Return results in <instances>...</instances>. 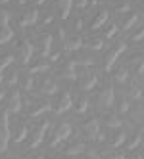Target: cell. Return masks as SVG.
Masks as SVG:
<instances>
[{"instance_id": "obj_1", "label": "cell", "mask_w": 144, "mask_h": 159, "mask_svg": "<svg viewBox=\"0 0 144 159\" xmlns=\"http://www.w3.org/2000/svg\"><path fill=\"white\" fill-rule=\"evenodd\" d=\"M10 111L4 109L0 113V153H4L8 150V144H10Z\"/></svg>"}, {"instance_id": "obj_2", "label": "cell", "mask_w": 144, "mask_h": 159, "mask_svg": "<svg viewBox=\"0 0 144 159\" xmlns=\"http://www.w3.org/2000/svg\"><path fill=\"white\" fill-rule=\"evenodd\" d=\"M125 50H127V44H125V42H117L115 46L106 54V60H104V71H112L114 67H115V63H117V60H119V56L123 54Z\"/></svg>"}, {"instance_id": "obj_3", "label": "cell", "mask_w": 144, "mask_h": 159, "mask_svg": "<svg viewBox=\"0 0 144 159\" xmlns=\"http://www.w3.org/2000/svg\"><path fill=\"white\" fill-rule=\"evenodd\" d=\"M115 104V90H114V84H108L100 94H98V107L108 111L109 107H114Z\"/></svg>"}, {"instance_id": "obj_4", "label": "cell", "mask_w": 144, "mask_h": 159, "mask_svg": "<svg viewBox=\"0 0 144 159\" xmlns=\"http://www.w3.org/2000/svg\"><path fill=\"white\" fill-rule=\"evenodd\" d=\"M71 132H73V129H71V123H69V121H63V123H60L58 127H56V130H54V136H52V142H50V146H52V148H54V146H58L62 140L69 138V136H71Z\"/></svg>"}, {"instance_id": "obj_5", "label": "cell", "mask_w": 144, "mask_h": 159, "mask_svg": "<svg viewBox=\"0 0 144 159\" xmlns=\"http://www.w3.org/2000/svg\"><path fill=\"white\" fill-rule=\"evenodd\" d=\"M48 129H50V123H48V121H44L40 127H37V129H35V132H33L31 140H29V150H35V148H39V146L44 142Z\"/></svg>"}, {"instance_id": "obj_6", "label": "cell", "mask_w": 144, "mask_h": 159, "mask_svg": "<svg viewBox=\"0 0 144 159\" xmlns=\"http://www.w3.org/2000/svg\"><path fill=\"white\" fill-rule=\"evenodd\" d=\"M81 130H83V134L86 136V140H92L94 142V138H96V134L100 132V119H91V121H85L83 125H81Z\"/></svg>"}, {"instance_id": "obj_7", "label": "cell", "mask_w": 144, "mask_h": 159, "mask_svg": "<svg viewBox=\"0 0 144 159\" xmlns=\"http://www.w3.org/2000/svg\"><path fill=\"white\" fill-rule=\"evenodd\" d=\"M73 107V96L71 92H62L60 96V102L56 104V107H54V111H56V115H62V113L69 111Z\"/></svg>"}, {"instance_id": "obj_8", "label": "cell", "mask_w": 144, "mask_h": 159, "mask_svg": "<svg viewBox=\"0 0 144 159\" xmlns=\"http://www.w3.org/2000/svg\"><path fill=\"white\" fill-rule=\"evenodd\" d=\"M83 44H85V40L81 37V33H77V35H69L67 39L63 40V50L65 52H75V50L83 48Z\"/></svg>"}, {"instance_id": "obj_9", "label": "cell", "mask_w": 144, "mask_h": 159, "mask_svg": "<svg viewBox=\"0 0 144 159\" xmlns=\"http://www.w3.org/2000/svg\"><path fill=\"white\" fill-rule=\"evenodd\" d=\"M58 73H60V77H63V79H71V81H75L77 77V63L73 61V60H69V61H65V63H62V67L58 69Z\"/></svg>"}, {"instance_id": "obj_10", "label": "cell", "mask_w": 144, "mask_h": 159, "mask_svg": "<svg viewBox=\"0 0 144 159\" xmlns=\"http://www.w3.org/2000/svg\"><path fill=\"white\" fill-rule=\"evenodd\" d=\"M33 52H35V46L29 42V40H23L19 46V61L23 65H29L31 60H33Z\"/></svg>"}, {"instance_id": "obj_11", "label": "cell", "mask_w": 144, "mask_h": 159, "mask_svg": "<svg viewBox=\"0 0 144 159\" xmlns=\"http://www.w3.org/2000/svg\"><path fill=\"white\" fill-rule=\"evenodd\" d=\"M39 90H40V94H44V96H54V94L58 92V84H56V81H54V79L44 77L42 83L39 84Z\"/></svg>"}, {"instance_id": "obj_12", "label": "cell", "mask_w": 144, "mask_h": 159, "mask_svg": "<svg viewBox=\"0 0 144 159\" xmlns=\"http://www.w3.org/2000/svg\"><path fill=\"white\" fill-rule=\"evenodd\" d=\"M104 125L108 129L119 130L121 125H123V121H121V117L117 115V111H108V113H104Z\"/></svg>"}, {"instance_id": "obj_13", "label": "cell", "mask_w": 144, "mask_h": 159, "mask_svg": "<svg viewBox=\"0 0 144 159\" xmlns=\"http://www.w3.org/2000/svg\"><path fill=\"white\" fill-rule=\"evenodd\" d=\"M39 19H40L39 10H37V8H33V10H29L27 14H23V17L19 19V27H29V25H35Z\"/></svg>"}, {"instance_id": "obj_14", "label": "cell", "mask_w": 144, "mask_h": 159, "mask_svg": "<svg viewBox=\"0 0 144 159\" xmlns=\"http://www.w3.org/2000/svg\"><path fill=\"white\" fill-rule=\"evenodd\" d=\"M21 107H23L21 94L17 92V90H12V94H10V104H8V111H10V113H19Z\"/></svg>"}, {"instance_id": "obj_15", "label": "cell", "mask_w": 144, "mask_h": 159, "mask_svg": "<svg viewBox=\"0 0 144 159\" xmlns=\"http://www.w3.org/2000/svg\"><path fill=\"white\" fill-rule=\"evenodd\" d=\"M96 83H98V75H96V73H88L83 81H79L81 92H91V90L96 86Z\"/></svg>"}, {"instance_id": "obj_16", "label": "cell", "mask_w": 144, "mask_h": 159, "mask_svg": "<svg viewBox=\"0 0 144 159\" xmlns=\"http://www.w3.org/2000/svg\"><path fill=\"white\" fill-rule=\"evenodd\" d=\"M86 152V144L85 142H75L71 146H67L63 150V155H67V157H75V155H81Z\"/></svg>"}, {"instance_id": "obj_17", "label": "cell", "mask_w": 144, "mask_h": 159, "mask_svg": "<svg viewBox=\"0 0 144 159\" xmlns=\"http://www.w3.org/2000/svg\"><path fill=\"white\" fill-rule=\"evenodd\" d=\"M129 61H131V67H132V73L135 75H144V52L132 56Z\"/></svg>"}, {"instance_id": "obj_18", "label": "cell", "mask_w": 144, "mask_h": 159, "mask_svg": "<svg viewBox=\"0 0 144 159\" xmlns=\"http://www.w3.org/2000/svg\"><path fill=\"white\" fill-rule=\"evenodd\" d=\"M108 19H109V12H108V10H102V12H98L96 17H94V21L91 23V31H98L100 27H104V25L108 23Z\"/></svg>"}, {"instance_id": "obj_19", "label": "cell", "mask_w": 144, "mask_h": 159, "mask_svg": "<svg viewBox=\"0 0 144 159\" xmlns=\"http://www.w3.org/2000/svg\"><path fill=\"white\" fill-rule=\"evenodd\" d=\"M119 17H123V23L119 25V31H131L132 27H135L138 23V16L137 14H125V16H119Z\"/></svg>"}, {"instance_id": "obj_20", "label": "cell", "mask_w": 144, "mask_h": 159, "mask_svg": "<svg viewBox=\"0 0 144 159\" xmlns=\"http://www.w3.org/2000/svg\"><path fill=\"white\" fill-rule=\"evenodd\" d=\"M73 109L75 113H79V115H83V113H86L88 109H91V100H88V96H79V100L73 102Z\"/></svg>"}, {"instance_id": "obj_21", "label": "cell", "mask_w": 144, "mask_h": 159, "mask_svg": "<svg viewBox=\"0 0 144 159\" xmlns=\"http://www.w3.org/2000/svg\"><path fill=\"white\" fill-rule=\"evenodd\" d=\"M127 142V130H123V129H119V132H115L114 136H112V140H108V146L112 148V150H115V148H119V146H123Z\"/></svg>"}, {"instance_id": "obj_22", "label": "cell", "mask_w": 144, "mask_h": 159, "mask_svg": "<svg viewBox=\"0 0 144 159\" xmlns=\"http://www.w3.org/2000/svg\"><path fill=\"white\" fill-rule=\"evenodd\" d=\"M75 4V0H60L58 2V8H60V19H69V14H71V8Z\"/></svg>"}, {"instance_id": "obj_23", "label": "cell", "mask_w": 144, "mask_h": 159, "mask_svg": "<svg viewBox=\"0 0 144 159\" xmlns=\"http://www.w3.org/2000/svg\"><path fill=\"white\" fill-rule=\"evenodd\" d=\"M52 42H54L52 35H42L40 37V56L42 58H48V54L52 50Z\"/></svg>"}, {"instance_id": "obj_24", "label": "cell", "mask_w": 144, "mask_h": 159, "mask_svg": "<svg viewBox=\"0 0 144 159\" xmlns=\"http://www.w3.org/2000/svg\"><path fill=\"white\" fill-rule=\"evenodd\" d=\"M86 48H91V50H104L106 48V39H102V37L86 39Z\"/></svg>"}, {"instance_id": "obj_25", "label": "cell", "mask_w": 144, "mask_h": 159, "mask_svg": "<svg viewBox=\"0 0 144 159\" xmlns=\"http://www.w3.org/2000/svg\"><path fill=\"white\" fill-rule=\"evenodd\" d=\"M114 81L115 83H119V84H125L127 81H129V67H119V69L115 71V75H114Z\"/></svg>"}, {"instance_id": "obj_26", "label": "cell", "mask_w": 144, "mask_h": 159, "mask_svg": "<svg viewBox=\"0 0 144 159\" xmlns=\"http://www.w3.org/2000/svg\"><path fill=\"white\" fill-rule=\"evenodd\" d=\"M50 104H37L33 109H29V117H39V115H42V113H46V111H50Z\"/></svg>"}, {"instance_id": "obj_27", "label": "cell", "mask_w": 144, "mask_h": 159, "mask_svg": "<svg viewBox=\"0 0 144 159\" xmlns=\"http://www.w3.org/2000/svg\"><path fill=\"white\" fill-rule=\"evenodd\" d=\"M27 136H29V129H27V125H19V129H17V132H16V136H14V142H16V144H19V142H23Z\"/></svg>"}, {"instance_id": "obj_28", "label": "cell", "mask_w": 144, "mask_h": 159, "mask_svg": "<svg viewBox=\"0 0 144 159\" xmlns=\"http://www.w3.org/2000/svg\"><path fill=\"white\" fill-rule=\"evenodd\" d=\"M144 98V92H142V88L140 86H137V84H132L131 86V90H129V100H142Z\"/></svg>"}, {"instance_id": "obj_29", "label": "cell", "mask_w": 144, "mask_h": 159, "mask_svg": "<svg viewBox=\"0 0 144 159\" xmlns=\"http://www.w3.org/2000/svg\"><path fill=\"white\" fill-rule=\"evenodd\" d=\"M117 109H119V113H129V109H131V100H129V96H121L119 98Z\"/></svg>"}, {"instance_id": "obj_30", "label": "cell", "mask_w": 144, "mask_h": 159, "mask_svg": "<svg viewBox=\"0 0 144 159\" xmlns=\"http://www.w3.org/2000/svg\"><path fill=\"white\" fill-rule=\"evenodd\" d=\"M12 37H14V31L10 29V27L0 29V46H2V44H6V42H10V40H12Z\"/></svg>"}, {"instance_id": "obj_31", "label": "cell", "mask_w": 144, "mask_h": 159, "mask_svg": "<svg viewBox=\"0 0 144 159\" xmlns=\"http://www.w3.org/2000/svg\"><path fill=\"white\" fill-rule=\"evenodd\" d=\"M142 144V132H138V134H135L132 138L129 140V144H127V150H137V148Z\"/></svg>"}, {"instance_id": "obj_32", "label": "cell", "mask_w": 144, "mask_h": 159, "mask_svg": "<svg viewBox=\"0 0 144 159\" xmlns=\"http://www.w3.org/2000/svg\"><path fill=\"white\" fill-rule=\"evenodd\" d=\"M46 71H50V63H37V65H33L31 69H29L31 75H35V73H46Z\"/></svg>"}, {"instance_id": "obj_33", "label": "cell", "mask_w": 144, "mask_h": 159, "mask_svg": "<svg viewBox=\"0 0 144 159\" xmlns=\"http://www.w3.org/2000/svg\"><path fill=\"white\" fill-rule=\"evenodd\" d=\"M131 10H132L131 4H129V2H123V4H117V6H115V14H117V16H125V14L131 12Z\"/></svg>"}, {"instance_id": "obj_34", "label": "cell", "mask_w": 144, "mask_h": 159, "mask_svg": "<svg viewBox=\"0 0 144 159\" xmlns=\"http://www.w3.org/2000/svg\"><path fill=\"white\" fill-rule=\"evenodd\" d=\"M14 60H16V56H12V54L4 56V58H2V61H0V73H2V71L6 69V67H8V65H12V63H14Z\"/></svg>"}, {"instance_id": "obj_35", "label": "cell", "mask_w": 144, "mask_h": 159, "mask_svg": "<svg viewBox=\"0 0 144 159\" xmlns=\"http://www.w3.org/2000/svg\"><path fill=\"white\" fill-rule=\"evenodd\" d=\"M117 33H119V25H117V23H112V25L108 27V31H106L104 39H114V37L117 35Z\"/></svg>"}, {"instance_id": "obj_36", "label": "cell", "mask_w": 144, "mask_h": 159, "mask_svg": "<svg viewBox=\"0 0 144 159\" xmlns=\"http://www.w3.org/2000/svg\"><path fill=\"white\" fill-rule=\"evenodd\" d=\"M33 86H35V81H33V75H29L23 81V88L27 90V92H33Z\"/></svg>"}, {"instance_id": "obj_37", "label": "cell", "mask_w": 144, "mask_h": 159, "mask_svg": "<svg viewBox=\"0 0 144 159\" xmlns=\"http://www.w3.org/2000/svg\"><path fill=\"white\" fill-rule=\"evenodd\" d=\"M77 67H92L94 65V60L92 58H86V60H79V61H75Z\"/></svg>"}, {"instance_id": "obj_38", "label": "cell", "mask_w": 144, "mask_h": 159, "mask_svg": "<svg viewBox=\"0 0 144 159\" xmlns=\"http://www.w3.org/2000/svg\"><path fill=\"white\" fill-rule=\"evenodd\" d=\"M85 155H86V159H102V155L98 152H94V150H86Z\"/></svg>"}, {"instance_id": "obj_39", "label": "cell", "mask_w": 144, "mask_h": 159, "mask_svg": "<svg viewBox=\"0 0 144 159\" xmlns=\"http://www.w3.org/2000/svg\"><path fill=\"white\" fill-rule=\"evenodd\" d=\"M144 39V25L140 27V31L138 33H135V35H132V40H135V42H140Z\"/></svg>"}, {"instance_id": "obj_40", "label": "cell", "mask_w": 144, "mask_h": 159, "mask_svg": "<svg viewBox=\"0 0 144 159\" xmlns=\"http://www.w3.org/2000/svg\"><path fill=\"white\" fill-rule=\"evenodd\" d=\"M60 58H62V52H52V54H48V60H50L52 63H56Z\"/></svg>"}, {"instance_id": "obj_41", "label": "cell", "mask_w": 144, "mask_h": 159, "mask_svg": "<svg viewBox=\"0 0 144 159\" xmlns=\"http://www.w3.org/2000/svg\"><path fill=\"white\" fill-rule=\"evenodd\" d=\"M83 27H85V19H83V17H79V19L75 21V31H77V33H81V31H83Z\"/></svg>"}, {"instance_id": "obj_42", "label": "cell", "mask_w": 144, "mask_h": 159, "mask_svg": "<svg viewBox=\"0 0 144 159\" xmlns=\"http://www.w3.org/2000/svg\"><path fill=\"white\" fill-rule=\"evenodd\" d=\"M75 4H77V8H79V10H85L88 4H91V0H75Z\"/></svg>"}, {"instance_id": "obj_43", "label": "cell", "mask_w": 144, "mask_h": 159, "mask_svg": "<svg viewBox=\"0 0 144 159\" xmlns=\"http://www.w3.org/2000/svg\"><path fill=\"white\" fill-rule=\"evenodd\" d=\"M94 142H98V144H102V142H106V134L100 130V132H98L96 134V138H94Z\"/></svg>"}, {"instance_id": "obj_44", "label": "cell", "mask_w": 144, "mask_h": 159, "mask_svg": "<svg viewBox=\"0 0 144 159\" xmlns=\"http://www.w3.org/2000/svg\"><path fill=\"white\" fill-rule=\"evenodd\" d=\"M17 81H19V79H17V73H14L12 77H10V79H8V84H12V86H14V84H16Z\"/></svg>"}, {"instance_id": "obj_45", "label": "cell", "mask_w": 144, "mask_h": 159, "mask_svg": "<svg viewBox=\"0 0 144 159\" xmlns=\"http://www.w3.org/2000/svg\"><path fill=\"white\" fill-rule=\"evenodd\" d=\"M52 21H54V16H52V14H48L46 17H44V21H42V25H48V23H52Z\"/></svg>"}, {"instance_id": "obj_46", "label": "cell", "mask_w": 144, "mask_h": 159, "mask_svg": "<svg viewBox=\"0 0 144 159\" xmlns=\"http://www.w3.org/2000/svg\"><path fill=\"white\" fill-rule=\"evenodd\" d=\"M108 159H125V155L123 153H114V155H109Z\"/></svg>"}, {"instance_id": "obj_47", "label": "cell", "mask_w": 144, "mask_h": 159, "mask_svg": "<svg viewBox=\"0 0 144 159\" xmlns=\"http://www.w3.org/2000/svg\"><path fill=\"white\" fill-rule=\"evenodd\" d=\"M27 159H46L44 155H40V153H33V155H29Z\"/></svg>"}, {"instance_id": "obj_48", "label": "cell", "mask_w": 144, "mask_h": 159, "mask_svg": "<svg viewBox=\"0 0 144 159\" xmlns=\"http://www.w3.org/2000/svg\"><path fill=\"white\" fill-rule=\"evenodd\" d=\"M131 159H144V157H142V153H140V152H138V153H135V155H132V157H131Z\"/></svg>"}, {"instance_id": "obj_49", "label": "cell", "mask_w": 144, "mask_h": 159, "mask_svg": "<svg viewBox=\"0 0 144 159\" xmlns=\"http://www.w3.org/2000/svg\"><path fill=\"white\" fill-rule=\"evenodd\" d=\"M17 4H19V6H23V4H27V0H17Z\"/></svg>"}, {"instance_id": "obj_50", "label": "cell", "mask_w": 144, "mask_h": 159, "mask_svg": "<svg viewBox=\"0 0 144 159\" xmlns=\"http://www.w3.org/2000/svg\"><path fill=\"white\" fill-rule=\"evenodd\" d=\"M44 2H46V0H37V4L40 6V4H44Z\"/></svg>"}, {"instance_id": "obj_51", "label": "cell", "mask_w": 144, "mask_h": 159, "mask_svg": "<svg viewBox=\"0 0 144 159\" xmlns=\"http://www.w3.org/2000/svg\"><path fill=\"white\" fill-rule=\"evenodd\" d=\"M4 98V92H2V90H0V100H2Z\"/></svg>"}, {"instance_id": "obj_52", "label": "cell", "mask_w": 144, "mask_h": 159, "mask_svg": "<svg viewBox=\"0 0 144 159\" xmlns=\"http://www.w3.org/2000/svg\"><path fill=\"white\" fill-rule=\"evenodd\" d=\"M0 2H2V4H8V2H10V0H0Z\"/></svg>"}, {"instance_id": "obj_53", "label": "cell", "mask_w": 144, "mask_h": 159, "mask_svg": "<svg viewBox=\"0 0 144 159\" xmlns=\"http://www.w3.org/2000/svg\"><path fill=\"white\" fill-rule=\"evenodd\" d=\"M96 2H98V0H91V4H96Z\"/></svg>"}, {"instance_id": "obj_54", "label": "cell", "mask_w": 144, "mask_h": 159, "mask_svg": "<svg viewBox=\"0 0 144 159\" xmlns=\"http://www.w3.org/2000/svg\"><path fill=\"white\" fill-rule=\"evenodd\" d=\"M2 81H4V79H2V73H0V83H2Z\"/></svg>"}, {"instance_id": "obj_55", "label": "cell", "mask_w": 144, "mask_h": 159, "mask_svg": "<svg viewBox=\"0 0 144 159\" xmlns=\"http://www.w3.org/2000/svg\"><path fill=\"white\" fill-rule=\"evenodd\" d=\"M140 153H142V157H144V148H142V152H140Z\"/></svg>"}, {"instance_id": "obj_56", "label": "cell", "mask_w": 144, "mask_h": 159, "mask_svg": "<svg viewBox=\"0 0 144 159\" xmlns=\"http://www.w3.org/2000/svg\"><path fill=\"white\" fill-rule=\"evenodd\" d=\"M140 16H142V17H144V10H142V14H140Z\"/></svg>"}]
</instances>
